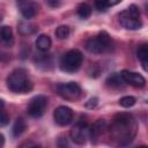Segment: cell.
<instances>
[{"instance_id": "obj_1", "label": "cell", "mask_w": 148, "mask_h": 148, "mask_svg": "<svg viewBox=\"0 0 148 148\" xmlns=\"http://www.w3.org/2000/svg\"><path fill=\"white\" fill-rule=\"evenodd\" d=\"M136 133V124L130 113L117 114L110 126V138L118 146L126 145L132 141Z\"/></svg>"}, {"instance_id": "obj_2", "label": "cell", "mask_w": 148, "mask_h": 148, "mask_svg": "<svg viewBox=\"0 0 148 148\" xmlns=\"http://www.w3.org/2000/svg\"><path fill=\"white\" fill-rule=\"evenodd\" d=\"M7 87L13 92L27 94L32 90V82L30 81L28 72L24 68H16L8 75Z\"/></svg>"}, {"instance_id": "obj_3", "label": "cell", "mask_w": 148, "mask_h": 148, "mask_svg": "<svg viewBox=\"0 0 148 148\" xmlns=\"http://www.w3.org/2000/svg\"><path fill=\"white\" fill-rule=\"evenodd\" d=\"M120 25L127 30H138L142 27L140 20V10L135 5H131L128 8L124 9L119 14Z\"/></svg>"}, {"instance_id": "obj_4", "label": "cell", "mask_w": 148, "mask_h": 148, "mask_svg": "<svg viewBox=\"0 0 148 148\" xmlns=\"http://www.w3.org/2000/svg\"><path fill=\"white\" fill-rule=\"evenodd\" d=\"M111 45V37L106 31H101L96 37H90L86 42V49L94 54L105 52Z\"/></svg>"}, {"instance_id": "obj_5", "label": "cell", "mask_w": 148, "mask_h": 148, "mask_svg": "<svg viewBox=\"0 0 148 148\" xmlns=\"http://www.w3.org/2000/svg\"><path fill=\"white\" fill-rule=\"evenodd\" d=\"M82 60H83V56L79 50H76V49L69 50L68 52H66L62 56V58L60 60V68L64 72L74 73L81 67Z\"/></svg>"}, {"instance_id": "obj_6", "label": "cell", "mask_w": 148, "mask_h": 148, "mask_svg": "<svg viewBox=\"0 0 148 148\" xmlns=\"http://www.w3.org/2000/svg\"><path fill=\"white\" fill-rule=\"evenodd\" d=\"M57 92L58 95L66 99V101H76L81 97V88L76 82H67V83H60L57 86Z\"/></svg>"}, {"instance_id": "obj_7", "label": "cell", "mask_w": 148, "mask_h": 148, "mask_svg": "<svg viewBox=\"0 0 148 148\" xmlns=\"http://www.w3.org/2000/svg\"><path fill=\"white\" fill-rule=\"evenodd\" d=\"M47 108V97L44 95H37L30 99L28 105V113L32 118H40Z\"/></svg>"}, {"instance_id": "obj_8", "label": "cell", "mask_w": 148, "mask_h": 148, "mask_svg": "<svg viewBox=\"0 0 148 148\" xmlns=\"http://www.w3.org/2000/svg\"><path fill=\"white\" fill-rule=\"evenodd\" d=\"M69 135H71V139L75 143L84 145L87 142V140L89 139V135H90V126H88L87 123H83V121L76 123L72 127Z\"/></svg>"}, {"instance_id": "obj_9", "label": "cell", "mask_w": 148, "mask_h": 148, "mask_svg": "<svg viewBox=\"0 0 148 148\" xmlns=\"http://www.w3.org/2000/svg\"><path fill=\"white\" fill-rule=\"evenodd\" d=\"M53 119L59 126H67L73 120V111L71 108L60 105L53 112Z\"/></svg>"}, {"instance_id": "obj_10", "label": "cell", "mask_w": 148, "mask_h": 148, "mask_svg": "<svg viewBox=\"0 0 148 148\" xmlns=\"http://www.w3.org/2000/svg\"><path fill=\"white\" fill-rule=\"evenodd\" d=\"M120 75H121L125 83H128L133 87L142 88V87L146 86V79L136 72H130L127 69H124V71L120 72Z\"/></svg>"}, {"instance_id": "obj_11", "label": "cell", "mask_w": 148, "mask_h": 148, "mask_svg": "<svg viewBox=\"0 0 148 148\" xmlns=\"http://www.w3.org/2000/svg\"><path fill=\"white\" fill-rule=\"evenodd\" d=\"M17 6L24 18H32L37 13V5L32 1H18Z\"/></svg>"}, {"instance_id": "obj_12", "label": "cell", "mask_w": 148, "mask_h": 148, "mask_svg": "<svg viewBox=\"0 0 148 148\" xmlns=\"http://www.w3.org/2000/svg\"><path fill=\"white\" fill-rule=\"evenodd\" d=\"M104 130H106L105 121L102 120V119L97 120L96 123H94L92 126H90V135H89V139H91V141L96 142V140L98 139V136L101 134H103Z\"/></svg>"}, {"instance_id": "obj_13", "label": "cell", "mask_w": 148, "mask_h": 148, "mask_svg": "<svg viewBox=\"0 0 148 148\" xmlns=\"http://www.w3.org/2000/svg\"><path fill=\"white\" fill-rule=\"evenodd\" d=\"M51 44H52V42H51V38L47 36V35H39L38 37H37V39H36V42H35V45H36V47L40 51V52H46V51H49L50 50V47H51Z\"/></svg>"}, {"instance_id": "obj_14", "label": "cell", "mask_w": 148, "mask_h": 148, "mask_svg": "<svg viewBox=\"0 0 148 148\" xmlns=\"http://www.w3.org/2000/svg\"><path fill=\"white\" fill-rule=\"evenodd\" d=\"M0 38H1V40L6 45H13V43H14V36H13L12 28L8 27V25H3L0 29Z\"/></svg>"}, {"instance_id": "obj_15", "label": "cell", "mask_w": 148, "mask_h": 148, "mask_svg": "<svg viewBox=\"0 0 148 148\" xmlns=\"http://www.w3.org/2000/svg\"><path fill=\"white\" fill-rule=\"evenodd\" d=\"M106 84L112 87V88H118V87H121L125 82L120 75V73H112L110 74L108 77H106Z\"/></svg>"}, {"instance_id": "obj_16", "label": "cell", "mask_w": 148, "mask_h": 148, "mask_svg": "<svg viewBox=\"0 0 148 148\" xmlns=\"http://www.w3.org/2000/svg\"><path fill=\"white\" fill-rule=\"evenodd\" d=\"M138 58L142 64V68L143 71H147V60H148V47L147 44H142L139 49H138Z\"/></svg>"}, {"instance_id": "obj_17", "label": "cell", "mask_w": 148, "mask_h": 148, "mask_svg": "<svg viewBox=\"0 0 148 148\" xmlns=\"http://www.w3.org/2000/svg\"><path fill=\"white\" fill-rule=\"evenodd\" d=\"M25 121H24V119L23 118H17L16 120H15V123H14V125H13V128H12V133H13V135L15 136V138H17V136H20L23 132H24V130H25Z\"/></svg>"}, {"instance_id": "obj_18", "label": "cell", "mask_w": 148, "mask_h": 148, "mask_svg": "<svg viewBox=\"0 0 148 148\" xmlns=\"http://www.w3.org/2000/svg\"><path fill=\"white\" fill-rule=\"evenodd\" d=\"M77 15L81 17V18H83V20H87L90 15H91V7L88 5V3H86V2H82V3H80L79 6H77Z\"/></svg>"}, {"instance_id": "obj_19", "label": "cell", "mask_w": 148, "mask_h": 148, "mask_svg": "<svg viewBox=\"0 0 148 148\" xmlns=\"http://www.w3.org/2000/svg\"><path fill=\"white\" fill-rule=\"evenodd\" d=\"M119 3V1H105V0H98L95 2V7L98 12H106L109 7Z\"/></svg>"}, {"instance_id": "obj_20", "label": "cell", "mask_w": 148, "mask_h": 148, "mask_svg": "<svg viewBox=\"0 0 148 148\" xmlns=\"http://www.w3.org/2000/svg\"><path fill=\"white\" fill-rule=\"evenodd\" d=\"M69 32H71V30H69V27L68 25H59L56 29V36L59 39H66V38H68Z\"/></svg>"}, {"instance_id": "obj_21", "label": "cell", "mask_w": 148, "mask_h": 148, "mask_svg": "<svg viewBox=\"0 0 148 148\" xmlns=\"http://www.w3.org/2000/svg\"><path fill=\"white\" fill-rule=\"evenodd\" d=\"M136 103V99L133 96H124L119 99V105L123 108H131Z\"/></svg>"}, {"instance_id": "obj_22", "label": "cell", "mask_w": 148, "mask_h": 148, "mask_svg": "<svg viewBox=\"0 0 148 148\" xmlns=\"http://www.w3.org/2000/svg\"><path fill=\"white\" fill-rule=\"evenodd\" d=\"M9 123V116L5 111V109L0 110V126H6Z\"/></svg>"}, {"instance_id": "obj_23", "label": "cell", "mask_w": 148, "mask_h": 148, "mask_svg": "<svg viewBox=\"0 0 148 148\" xmlns=\"http://www.w3.org/2000/svg\"><path fill=\"white\" fill-rule=\"evenodd\" d=\"M97 103H98V98H97V97H92V98H90V99L86 103V106L89 108V109H94V108L97 105Z\"/></svg>"}, {"instance_id": "obj_24", "label": "cell", "mask_w": 148, "mask_h": 148, "mask_svg": "<svg viewBox=\"0 0 148 148\" xmlns=\"http://www.w3.org/2000/svg\"><path fill=\"white\" fill-rule=\"evenodd\" d=\"M47 3H49L50 6H52V7H59V6H60V2H59V1H51V0H49Z\"/></svg>"}, {"instance_id": "obj_25", "label": "cell", "mask_w": 148, "mask_h": 148, "mask_svg": "<svg viewBox=\"0 0 148 148\" xmlns=\"http://www.w3.org/2000/svg\"><path fill=\"white\" fill-rule=\"evenodd\" d=\"M3 145H5V136L0 133V148H2Z\"/></svg>"}, {"instance_id": "obj_26", "label": "cell", "mask_w": 148, "mask_h": 148, "mask_svg": "<svg viewBox=\"0 0 148 148\" xmlns=\"http://www.w3.org/2000/svg\"><path fill=\"white\" fill-rule=\"evenodd\" d=\"M2 109H5V101L0 98V110H2Z\"/></svg>"}, {"instance_id": "obj_27", "label": "cell", "mask_w": 148, "mask_h": 148, "mask_svg": "<svg viewBox=\"0 0 148 148\" xmlns=\"http://www.w3.org/2000/svg\"><path fill=\"white\" fill-rule=\"evenodd\" d=\"M27 148H42L39 145H31V146H29V147H27Z\"/></svg>"}, {"instance_id": "obj_28", "label": "cell", "mask_w": 148, "mask_h": 148, "mask_svg": "<svg viewBox=\"0 0 148 148\" xmlns=\"http://www.w3.org/2000/svg\"><path fill=\"white\" fill-rule=\"evenodd\" d=\"M135 148H148L147 146H139V147H135Z\"/></svg>"}, {"instance_id": "obj_29", "label": "cell", "mask_w": 148, "mask_h": 148, "mask_svg": "<svg viewBox=\"0 0 148 148\" xmlns=\"http://www.w3.org/2000/svg\"><path fill=\"white\" fill-rule=\"evenodd\" d=\"M0 21H1V15H0Z\"/></svg>"}]
</instances>
